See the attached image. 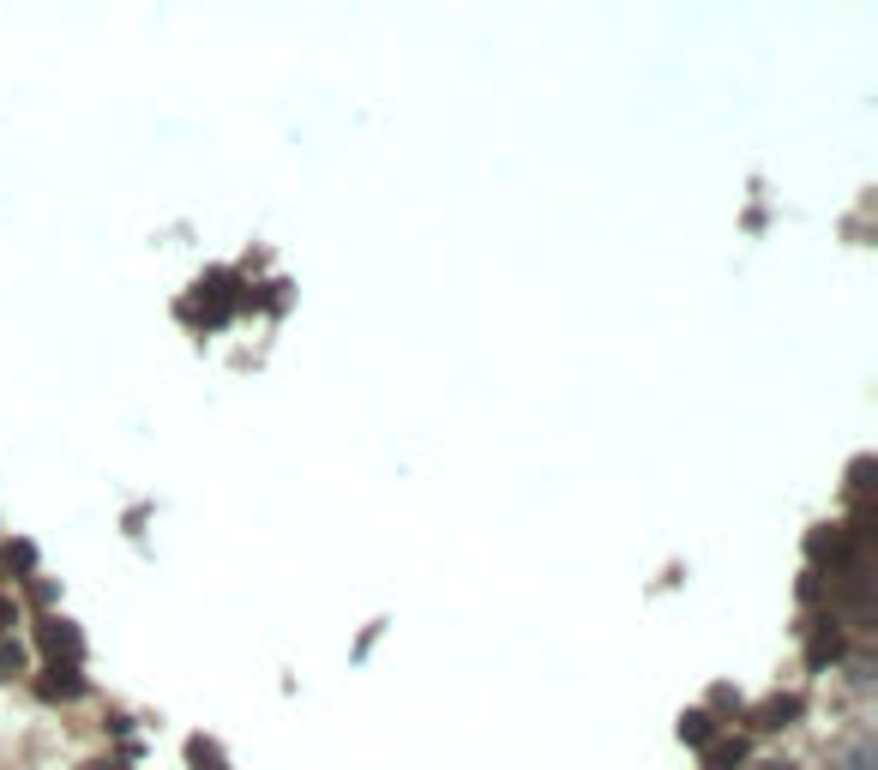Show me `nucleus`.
Returning a JSON list of instances; mask_svg holds the SVG:
<instances>
[{
  "label": "nucleus",
  "mask_w": 878,
  "mask_h": 770,
  "mask_svg": "<svg viewBox=\"0 0 878 770\" xmlns=\"http://www.w3.org/2000/svg\"><path fill=\"white\" fill-rule=\"evenodd\" d=\"M37 644L54 656V662L66 656V668L85 656V639H78V627H73V620H61V614H42V620H37Z\"/></svg>",
  "instance_id": "obj_1"
},
{
  "label": "nucleus",
  "mask_w": 878,
  "mask_h": 770,
  "mask_svg": "<svg viewBox=\"0 0 878 770\" xmlns=\"http://www.w3.org/2000/svg\"><path fill=\"white\" fill-rule=\"evenodd\" d=\"M794 717H801V698H794V692H776V698H764V705L752 710V729L776 734V729H788Z\"/></svg>",
  "instance_id": "obj_2"
},
{
  "label": "nucleus",
  "mask_w": 878,
  "mask_h": 770,
  "mask_svg": "<svg viewBox=\"0 0 878 770\" xmlns=\"http://www.w3.org/2000/svg\"><path fill=\"white\" fill-rule=\"evenodd\" d=\"M837 656H842V632H837V620H818L813 639H806V662L825 668V662H837Z\"/></svg>",
  "instance_id": "obj_3"
},
{
  "label": "nucleus",
  "mask_w": 878,
  "mask_h": 770,
  "mask_svg": "<svg viewBox=\"0 0 878 770\" xmlns=\"http://www.w3.org/2000/svg\"><path fill=\"white\" fill-rule=\"evenodd\" d=\"M37 692H42V698H78V692H85V680H78V668L49 662V668H42V680H37Z\"/></svg>",
  "instance_id": "obj_4"
},
{
  "label": "nucleus",
  "mask_w": 878,
  "mask_h": 770,
  "mask_svg": "<svg viewBox=\"0 0 878 770\" xmlns=\"http://www.w3.org/2000/svg\"><path fill=\"white\" fill-rule=\"evenodd\" d=\"M747 765V746L740 741H711L704 746V770H740Z\"/></svg>",
  "instance_id": "obj_5"
},
{
  "label": "nucleus",
  "mask_w": 878,
  "mask_h": 770,
  "mask_svg": "<svg viewBox=\"0 0 878 770\" xmlns=\"http://www.w3.org/2000/svg\"><path fill=\"white\" fill-rule=\"evenodd\" d=\"M680 741L711 746L716 741V717H711V710H686V717H680Z\"/></svg>",
  "instance_id": "obj_6"
},
{
  "label": "nucleus",
  "mask_w": 878,
  "mask_h": 770,
  "mask_svg": "<svg viewBox=\"0 0 878 770\" xmlns=\"http://www.w3.org/2000/svg\"><path fill=\"white\" fill-rule=\"evenodd\" d=\"M187 758H193L199 770H223V753L205 741V734H193V741H187Z\"/></svg>",
  "instance_id": "obj_7"
},
{
  "label": "nucleus",
  "mask_w": 878,
  "mask_h": 770,
  "mask_svg": "<svg viewBox=\"0 0 878 770\" xmlns=\"http://www.w3.org/2000/svg\"><path fill=\"white\" fill-rule=\"evenodd\" d=\"M18 668H25V656H18V644H13V651H7V644H0V680H13Z\"/></svg>",
  "instance_id": "obj_8"
},
{
  "label": "nucleus",
  "mask_w": 878,
  "mask_h": 770,
  "mask_svg": "<svg viewBox=\"0 0 878 770\" xmlns=\"http://www.w3.org/2000/svg\"><path fill=\"white\" fill-rule=\"evenodd\" d=\"M13 627H18V602L0 596V632H13Z\"/></svg>",
  "instance_id": "obj_9"
},
{
  "label": "nucleus",
  "mask_w": 878,
  "mask_h": 770,
  "mask_svg": "<svg viewBox=\"0 0 878 770\" xmlns=\"http://www.w3.org/2000/svg\"><path fill=\"white\" fill-rule=\"evenodd\" d=\"M85 770H127L121 758H97V765H85Z\"/></svg>",
  "instance_id": "obj_10"
},
{
  "label": "nucleus",
  "mask_w": 878,
  "mask_h": 770,
  "mask_svg": "<svg viewBox=\"0 0 878 770\" xmlns=\"http://www.w3.org/2000/svg\"><path fill=\"white\" fill-rule=\"evenodd\" d=\"M752 770H794V765H776V758H770V765H752Z\"/></svg>",
  "instance_id": "obj_11"
}]
</instances>
